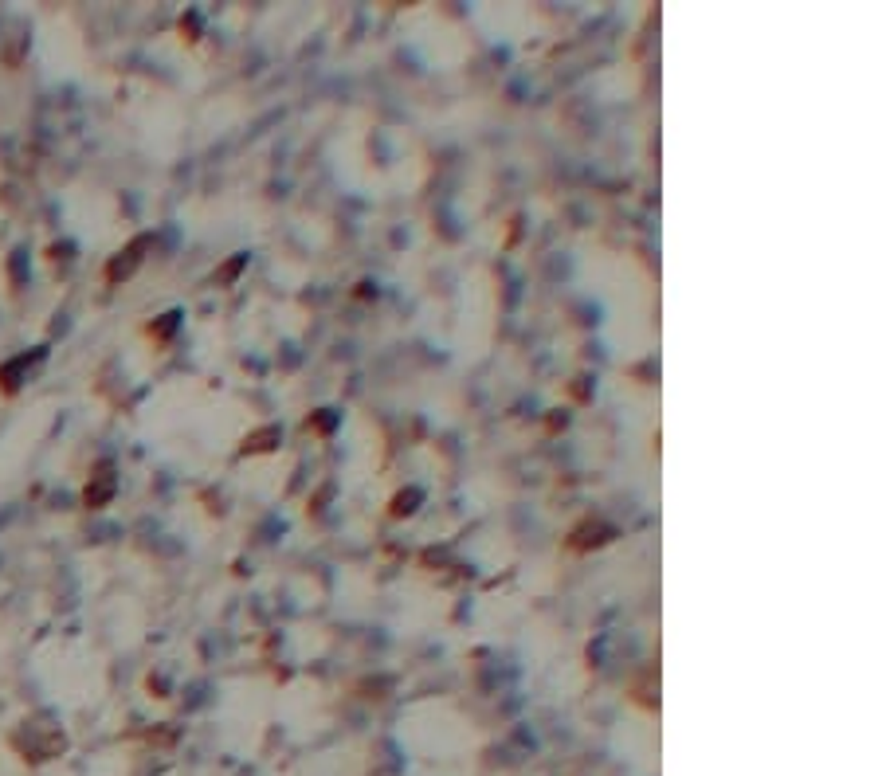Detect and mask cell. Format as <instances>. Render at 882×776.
Listing matches in <instances>:
<instances>
[{"label": "cell", "instance_id": "cell-1", "mask_svg": "<svg viewBox=\"0 0 882 776\" xmlns=\"http://www.w3.org/2000/svg\"><path fill=\"white\" fill-rule=\"evenodd\" d=\"M150 235H138V240L134 243H130L126 247V252H118L110 263H107V283H118V279H130V274H134L138 267H141V259H146V255H141V252H150Z\"/></svg>", "mask_w": 882, "mask_h": 776}, {"label": "cell", "instance_id": "cell-2", "mask_svg": "<svg viewBox=\"0 0 882 776\" xmlns=\"http://www.w3.org/2000/svg\"><path fill=\"white\" fill-rule=\"evenodd\" d=\"M39 357H44V349H36L32 357H28V353H20V357L5 361V365H0V388H5V392H16V385H20L24 369H32V365H36Z\"/></svg>", "mask_w": 882, "mask_h": 776}, {"label": "cell", "instance_id": "cell-3", "mask_svg": "<svg viewBox=\"0 0 882 776\" xmlns=\"http://www.w3.org/2000/svg\"><path fill=\"white\" fill-rule=\"evenodd\" d=\"M110 494H114V475H110V467H102L99 475L90 479L87 494H83V502H87L90 510H99V506H107V502H110Z\"/></svg>", "mask_w": 882, "mask_h": 776}]
</instances>
